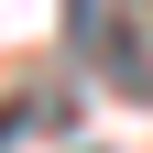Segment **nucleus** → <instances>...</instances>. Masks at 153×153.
<instances>
[]
</instances>
